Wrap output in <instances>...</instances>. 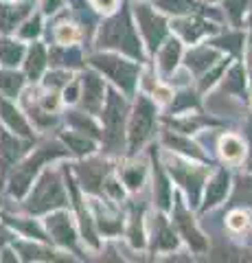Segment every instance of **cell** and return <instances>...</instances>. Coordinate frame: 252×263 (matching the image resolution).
Returning <instances> with one entry per match:
<instances>
[{
    "instance_id": "cell-19",
    "label": "cell",
    "mask_w": 252,
    "mask_h": 263,
    "mask_svg": "<svg viewBox=\"0 0 252 263\" xmlns=\"http://www.w3.org/2000/svg\"><path fill=\"white\" fill-rule=\"evenodd\" d=\"M20 55H22V46L9 42V40H3L0 42V60H3L7 66H13L20 62Z\"/></svg>"
},
{
    "instance_id": "cell-14",
    "label": "cell",
    "mask_w": 252,
    "mask_h": 263,
    "mask_svg": "<svg viewBox=\"0 0 252 263\" xmlns=\"http://www.w3.org/2000/svg\"><path fill=\"white\" fill-rule=\"evenodd\" d=\"M153 243H156V248H162V250H171V248H176V237H173V233L167 228V224L162 219H158L156 221V226H153Z\"/></svg>"
},
{
    "instance_id": "cell-31",
    "label": "cell",
    "mask_w": 252,
    "mask_h": 263,
    "mask_svg": "<svg viewBox=\"0 0 252 263\" xmlns=\"http://www.w3.org/2000/svg\"><path fill=\"white\" fill-rule=\"evenodd\" d=\"M141 180H143V169H129V171H125V182L132 186V189H136L138 184H141Z\"/></svg>"
},
{
    "instance_id": "cell-35",
    "label": "cell",
    "mask_w": 252,
    "mask_h": 263,
    "mask_svg": "<svg viewBox=\"0 0 252 263\" xmlns=\"http://www.w3.org/2000/svg\"><path fill=\"white\" fill-rule=\"evenodd\" d=\"M246 3H248V0H235V3H230V11H232L235 18H237L239 11L243 9V7H246Z\"/></svg>"
},
{
    "instance_id": "cell-4",
    "label": "cell",
    "mask_w": 252,
    "mask_h": 263,
    "mask_svg": "<svg viewBox=\"0 0 252 263\" xmlns=\"http://www.w3.org/2000/svg\"><path fill=\"white\" fill-rule=\"evenodd\" d=\"M96 66H99L101 70H105L108 75L121 84L125 90H132L134 88V81H136V72L138 68L134 64H127V62H121L117 57H108V55H99L92 60Z\"/></svg>"
},
{
    "instance_id": "cell-20",
    "label": "cell",
    "mask_w": 252,
    "mask_h": 263,
    "mask_svg": "<svg viewBox=\"0 0 252 263\" xmlns=\"http://www.w3.org/2000/svg\"><path fill=\"white\" fill-rule=\"evenodd\" d=\"M215 60V53L208 51V48H200V51L189 53V66L193 70H204L206 66H210Z\"/></svg>"
},
{
    "instance_id": "cell-7",
    "label": "cell",
    "mask_w": 252,
    "mask_h": 263,
    "mask_svg": "<svg viewBox=\"0 0 252 263\" xmlns=\"http://www.w3.org/2000/svg\"><path fill=\"white\" fill-rule=\"evenodd\" d=\"M48 230L55 237V241H60L64 246H72L75 243V230H72L70 217L66 213H57V215L48 217Z\"/></svg>"
},
{
    "instance_id": "cell-10",
    "label": "cell",
    "mask_w": 252,
    "mask_h": 263,
    "mask_svg": "<svg viewBox=\"0 0 252 263\" xmlns=\"http://www.w3.org/2000/svg\"><path fill=\"white\" fill-rule=\"evenodd\" d=\"M101 101H103V81L90 72L84 79V103L88 105V110H96Z\"/></svg>"
},
{
    "instance_id": "cell-12",
    "label": "cell",
    "mask_w": 252,
    "mask_h": 263,
    "mask_svg": "<svg viewBox=\"0 0 252 263\" xmlns=\"http://www.w3.org/2000/svg\"><path fill=\"white\" fill-rule=\"evenodd\" d=\"M29 11L27 5H20V7H7V5H0V29L3 31H11L15 27V22H20V18H24Z\"/></svg>"
},
{
    "instance_id": "cell-34",
    "label": "cell",
    "mask_w": 252,
    "mask_h": 263,
    "mask_svg": "<svg viewBox=\"0 0 252 263\" xmlns=\"http://www.w3.org/2000/svg\"><path fill=\"white\" fill-rule=\"evenodd\" d=\"M96 9H103V11H110V9H114V5H117V0H92Z\"/></svg>"
},
{
    "instance_id": "cell-18",
    "label": "cell",
    "mask_w": 252,
    "mask_h": 263,
    "mask_svg": "<svg viewBox=\"0 0 252 263\" xmlns=\"http://www.w3.org/2000/svg\"><path fill=\"white\" fill-rule=\"evenodd\" d=\"M44 68V48L35 44L33 48H31V53H29V60H27V72H29V77H37L40 72H42Z\"/></svg>"
},
{
    "instance_id": "cell-16",
    "label": "cell",
    "mask_w": 252,
    "mask_h": 263,
    "mask_svg": "<svg viewBox=\"0 0 252 263\" xmlns=\"http://www.w3.org/2000/svg\"><path fill=\"white\" fill-rule=\"evenodd\" d=\"M176 29L180 31L186 40H198V37L202 35V33L210 31L208 24L200 22V20H182V22H178V24H176Z\"/></svg>"
},
{
    "instance_id": "cell-38",
    "label": "cell",
    "mask_w": 252,
    "mask_h": 263,
    "mask_svg": "<svg viewBox=\"0 0 252 263\" xmlns=\"http://www.w3.org/2000/svg\"><path fill=\"white\" fill-rule=\"evenodd\" d=\"M250 138H252V134H250Z\"/></svg>"
},
{
    "instance_id": "cell-11",
    "label": "cell",
    "mask_w": 252,
    "mask_h": 263,
    "mask_svg": "<svg viewBox=\"0 0 252 263\" xmlns=\"http://www.w3.org/2000/svg\"><path fill=\"white\" fill-rule=\"evenodd\" d=\"M226 189H228V174H226V171H219V174L208 182V189H206V206H213V204L222 202V197L226 195Z\"/></svg>"
},
{
    "instance_id": "cell-23",
    "label": "cell",
    "mask_w": 252,
    "mask_h": 263,
    "mask_svg": "<svg viewBox=\"0 0 252 263\" xmlns=\"http://www.w3.org/2000/svg\"><path fill=\"white\" fill-rule=\"evenodd\" d=\"M20 86H22V77L20 75L0 70V88H3V90H7L9 95H15L20 90Z\"/></svg>"
},
{
    "instance_id": "cell-15",
    "label": "cell",
    "mask_w": 252,
    "mask_h": 263,
    "mask_svg": "<svg viewBox=\"0 0 252 263\" xmlns=\"http://www.w3.org/2000/svg\"><path fill=\"white\" fill-rule=\"evenodd\" d=\"M178 60H180V44L176 40H171V42H167V46L160 53V68L165 72H171L176 68Z\"/></svg>"
},
{
    "instance_id": "cell-22",
    "label": "cell",
    "mask_w": 252,
    "mask_h": 263,
    "mask_svg": "<svg viewBox=\"0 0 252 263\" xmlns=\"http://www.w3.org/2000/svg\"><path fill=\"white\" fill-rule=\"evenodd\" d=\"M101 167L99 164H86V169H81V176H84V182H86V189L90 191H96V184L101 182Z\"/></svg>"
},
{
    "instance_id": "cell-13",
    "label": "cell",
    "mask_w": 252,
    "mask_h": 263,
    "mask_svg": "<svg viewBox=\"0 0 252 263\" xmlns=\"http://www.w3.org/2000/svg\"><path fill=\"white\" fill-rule=\"evenodd\" d=\"M0 112H3V119L9 123L11 129H15V132H18V134H22V136H29L27 123H24V119L20 117L18 110H13V105H9L7 101H3V99H0Z\"/></svg>"
},
{
    "instance_id": "cell-28",
    "label": "cell",
    "mask_w": 252,
    "mask_h": 263,
    "mask_svg": "<svg viewBox=\"0 0 252 263\" xmlns=\"http://www.w3.org/2000/svg\"><path fill=\"white\" fill-rule=\"evenodd\" d=\"M77 40V31L68 27V24H64V27L57 29V42L60 44H72Z\"/></svg>"
},
{
    "instance_id": "cell-25",
    "label": "cell",
    "mask_w": 252,
    "mask_h": 263,
    "mask_svg": "<svg viewBox=\"0 0 252 263\" xmlns=\"http://www.w3.org/2000/svg\"><path fill=\"white\" fill-rule=\"evenodd\" d=\"M18 154H20V145L15 143V138L3 134V158H5V162H11Z\"/></svg>"
},
{
    "instance_id": "cell-21",
    "label": "cell",
    "mask_w": 252,
    "mask_h": 263,
    "mask_svg": "<svg viewBox=\"0 0 252 263\" xmlns=\"http://www.w3.org/2000/svg\"><path fill=\"white\" fill-rule=\"evenodd\" d=\"M222 154H224L226 160H239L241 156H243V145H241V141H239V138H235V136L222 138Z\"/></svg>"
},
{
    "instance_id": "cell-32",
    "label": "cell",
    "mask_w": 252,
    "mask_h": 263,
    "mask_svg": "<svg viewBox=\"0 0 252 263\" xmlns=\"http://www.w3.org/2000/svg\"><path fill=\"white\" fill-rule=\"evenodd\" d=\"M243 70L241 68H235L232 72H230V81H228V90H241L243 88Z\"/></svg>"
},
{
    "instance_id": "cell-17",
    "label": "cell",
    "mask_w": 252,
    "mask_h": 263,
    "mask_svg": "<svg viewBox=\"0 0 252 263\" xmlns=\"http://www.w3.org/2000/svg\"><path fill=\"white\" fill-rule=\"evenodd\" d=\"M232 202L235 204H246V206H252V178L250 176H241L237 180V189H235Z\"/></svg>"
},
{
    "instance_id": "cell-37",
    "label": "cell",
    "mask_w": 252,
    "mask_h": 263,
    "mask_svg": "<svg viewBox=\"0 0 252 263\" xmlns=\"http://www.w3.org/2000/svg\"><path fill=\"white\" fill-rule=\"evenodd\" d=\"M250 72H252V62H250Z\"/></svg>"
},
{
    "instance_id": "cell-33",
    "label": "cell",
    "mask_w": 252,
    "mask_h": 263,
    "mask_svg": "<svg viewBox=\"0 0 252 263\" xmlns=\"http://www.w3.org/2000/svg\"><path fill=\"white\" fill-rule=\"evenodd\" d=\"M37 31H40V20L33 18V20L27 24V27L20 31V35H22V37H33V35H37Z\"/></svg>"
},
{
    "instance_id": "cell-24",
    "label": "cell",
    "mask_w": 252,
    "mask_h": 263,
    "mask_svg": "<svg viewBox=\"0 0 252 263\" xmlns=\"http://www.w3.org/2000/svg\"><path fill=\"white\" fill-rule=\"evenodd\" d=\"M156 200L162 209H169V184L165 176L160 174V169H156Z\"/></svg>"
},
{
    "instance_id": "cell-27",
    "label": "cell",
    "mask_w": 252,
    "mask_h": 263,
    "mask_svg": "<svg viewBox=\"0 0 252 263\" xmlns=\"http://www.w3.org/2000/svg\"><path fill=\"white\" fill-rule=\"evenodd\" d=\"M165 141L171 145V147H180L182 152H186V154H193V156H200V152L195 149V147L191 145V143H186V141H182V138H178V136H171V134H167L165 136Z\"/></svg>"
},
{
    "instance_id": "cell-5",
    "label": "cell",
    "mask_w": 252,
    "mask_h": 263,
    "mask_svg": "<svg viewBox=\"0 0 252 263\" xmlns=\"http://www.w3.org/2000/svg\"><path fill=\"white\" fill-rule=\"evenodd\" d=\"M57 152H48V149H42V152H37L35 154V158H31L24 167L18 171V174H13V180H11V193L13 195H22L24 191H27V186H29V182H31V176L37 171V164L42 162V160H46L48 156H55Z\"/></svg>"
},
{
    "instance_id": "cell-29",
    "label": "cell",
    "mask_w": 252,
    "mask_h": 263,
    "mask_svg": "<svg viewBox=\"0 0 252 263\" xmlns=\"http://www.w3.org/2000/svg\"><path fill=\"white\" fill-rule=\"evenodd\" d=\"M160 5L169 11H176V13L189 11V3H186V0H160Z\"/></svg>"
},
{
    "instance_id": "cell-26",
    "label": "cell",
    "mask_w": 252,
    "mask_h": 263,
    "mask_svg": "<svg viewBox=\"0 0 252 263\" xmlns=\"http://www.w3.org/2000/svg\"><path fill=\"white\" fill-rule=\"evenodd\" d=\"M66 143H68L77 154H88V152H92V143H90V141H86V138L66 136Z\"/></svg>"
},
{
    "instance_id": "cell-6",
    "label": "cell",
    "mask_w": 252,
    "mask_h": 263,
    "mask_svg": "<svg viewBox=\"0 0 252 263\" xmlns=\"http://www.w3.org/2000/svg\"><path fill=\"white\" fill-rule=\"evenodd\" d=\"M136 13H138V20H141V27H143V33H145V37H147L149 46L156 48L162 35H165V22H162L156 13H151L147 7H138Z\"/></svg>"
},
{
    "instance_id": "cell-1",
    "label": "cell",
    "mask_w": 252,
    "mask_h": 263,
    "mask_svg": "<svg viewBox=\"0 0 252 263\" xmlns=\"http://www.w3.org/2000/svg\"><path fill=\"white\" fill-rule=\"evenodd\" d=\"M101 42L103 46H119L132 57L141 55V46L134 35V29L129 27L127 15H119V18L110 20L101 31Z\"/></svg>"
},
{
    "instance_id": "cell-36",
    "label": "cell",
    "mask_w": 252,
    "mask_h": 263,
    "mask_svg": "<svg viewBox=\"0 0 252 263\" xmlns=\"http://www.w3.org/2000/svg\"><path fill=\"white\" fill-rule=\"evenodd\" d=\"M60 3H62V0H46V3H44L46 11H55V9L60 7Z\"/></svg>"
},
{
    "instance_id": "cell-9",
    "label": "cell",
    "mask_w": 252,
    "mask_h": 263,
    "mask_svg": "<svg viewBox=\"0 0 252 263\" xmlns=\"http://www.w3.org/2000/svg\"><path fill=\"white\" fill-rule=\"evenodd\" d=\"M176 224H178V228L182 230V235L186 237V241H189L195 250H204V239H202V235L195 230V226H193V221H191V217L186 215V211L178 204V209H176Z\"/></svg>"
},
{
    "instance_id": "cell-3",
    "label": "cell",
    "mask_w": 252,
    "mask_h": 263,
    "mask_svg": "<svg viewBox=\"0 0 252 263\" xmlns=\"http://www.w3.org/2000/svg\"><path fill=\"white\" fill-rule=\"evenodd\" d=\"M151 127H153V105L145 97H141L132 117V125H129V143H132V147H138L143 141H147Z\"/></svg>"
},
{
    "instance_id": "cell-30",
    "label": "cell",
    "mask_w": 252,
    "mask_h": 263,
    "mask_svg": "<svg viewBox=\"0 0 252 263\" xmlns=\"http://www.w3.org/2000/svg\"><path fill=\"white\" fill-rule=\"evenodd\" d=\"M228 226L232 230H243V228L248 226V217L243 215V213H232L230 219H228Z\"/></svg>"
},
{
    "instance_id": "cell-2",
    "label": "cell",
    "mask_w": 252,
    "mask_h": 263,
    "mask_svg": "<svg viewBox=\"0 0 252 263\" xmlns=\"http://www.w3.org/2000/svg\"><path fill=\"white\" fill-rule=\"evenodd\" d=\"M64 202H66V197H64V191L60 186L57 176L46 174L42 180H40V184L35 186L33 195H31L29 209L35 211V213H42V211H48L53 206H60V204H64Z\"/></svg>"
},
{
    "instance_id": "cell-8",
    "label": "cell",
    "mask_w": 252,
    "mask_h": 263,
    "mask_svg": "<svg viewBox=\"0 0 252 263\" xmlns=\"http://www.w3.org/2000/svg\"><path fill=\"white\" fill-rule=\"evenodd\" d=\"M123 117H125V103L123 99L117 97V95H110L108 97V108L103 112V121L105 125H108L110 134H117L123 125Z\"/></svg>"
}]
</instances>
